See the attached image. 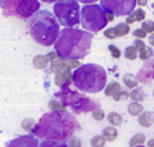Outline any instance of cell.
<instances>
[{
    "label": "cell",
    "mask_w": 154,
    "mask_h": 147,
    "mask_svg": "<svg viewBox=\"0 0 154 147\" xmlns=\"http://www.w3.org/2000/svg\"><path fill=\"white\" fill-rule=\"evenodd\" d=\"M100 5L114 16L122 17L128 16L134 10L136 7V0H100Z\"/></svg>",
    "instance_id": "8"
},
{
    "label": "cell",
    "mask_w": 154,
    "mask_h": 147,
    "mask_svg": "<svg viewBox=\"0 0 154 147\" xmlns=\"http://www.w3.org/2000/svg\"><path fill=\"white\" fill-rule=\"evenodd\" d=\"M139 124H140L141 127H150L153 125V123H154V115H153V113H149V111H143L140 115H139Z\"/></svg>",
    "instance_id": "14"
},
{
    "label": "cell",
    "mask_w": 154,
    "mask_h": 147,
    "mask_svg": "<svg viewBox=\"0 0 154 147\" xmlns=\"http://www.w3.org/2000/svg\"><path fill=\"white\" fill-rule=\"evenodd\" d=\"M134 47L137 50V53H140V51H143L144 49H145V44H144V41L140 40V39H136L134 41Z\"/></svg>",
    "instance_id": "35"
},
{
    "label": "cell",
    "mask_w": 154,
    "mask_h": 147,
    "mask_svg": "<svg viewBox=\"0 0 154 147\" xmlns=\"http://www.w3.org/2000/svg\"><path fill=\"white\" fill-rule=\"evenodd\" d=\"M132 34H134V36L136 37V39H140V40L141 39H145V37H146V32L144 31L143 28H140V30H135Z\"/></svg>",
    "instance_id": "37"
},
{
    "label": "cell",
    "mask_w": 154,
    "mask_h": 147,
    "mask_svg": "<svg viewBox=\"0 0 154 147\" xmlns=\"http://www.w3.org/2000/svg\"><path fill=\"white\" fill-rule=\"evenodd\" d=\"M54 16L63 27H75L81 22L80 5L77 0H58L54 3Z\"/></svg>",
    "instance_id": "7"
},
{
    "label": "cell",
    "mask_w": 154,
    "mask_h": 147,
    "mask_svg": "<svg viewBox=\"0 0 154 147\" xmlns=\"http://www.w3.org/2000/svg\"><path fill=\"white\" fill-rule=\"evenodd\" d=\"M40 1H42V3H46V4H53V3L58 1V0H40Z\"/></svg>",
    "instance_id": "42"
},
{
    "label": "cell",
    "mask_w": 154,
    "mask_h": 147,
    "mask_svg": "<svg viewBox=\"0 0 154 147\" xmlns=\"http://www.w3.org/2000/svg\"><path fill=\"white\" fill-rule=\"evenodd\" d=\"M118 90H121V86H119V83L118 82H110L108 83V86L105 87L104 90V93H105V96H113V95L118 91Z\"/></svg>",
    "instance_id": "24"
},
{
    "label": "cell",
    "mask_w": 154,
    "mask_h": 147,
    "mask_svg": "<svg viewBox=\"0 0 154 147\" xmlns=\"http://www.w3.org/2000/svg\"><path fill=\"white\" fill-rule=\"evenodd\" d=\"M128 114L130 115H132V116H139L140 114L144 111V107H143V105L141 104H139L137 101H134V102H131L128 105Z\"/></svg>",
    "instance_id": "18"
},
{
    "label": "cell",
    "mask_w": 154,
    "mask_h": 147,
    "mask_svg": "<svg viewBox=\"0 0 154 147\" xmlns=\"http://www.w3.org/2000/svg\"><path fill=\"white\" fill-rule=\"evenodd\" d=\"M91 115H93V118L95 120H98V122H102L104 119V116H105V114L104 111L102 110L100 107H95L93 111H91Z\"/></svg>",
    "instance_id": "29"
},
{
    "label": "cell",
    "mask_w": 154,
    "mask_h": 147,
    "mask_svg": "<svg viewBox=\"0 0 154 147\" xmlns=\"http://www.w3.org/2000/svg\"><path fill=\"white\" fill-rule=\"evenodd\" d=\"M102 136L104 137V140L105 141H108V142H113L116 138H117V136H118V132L117 129L113 127H105L104 129H103V133Z\"/></svg>",
    "instance_id": "16"
},
{
    "label": "cell",
    "mask_w": 154,
    "mask_h": 147,
    "mask_svg": "<svg viewBox=\"0 0 154 147\" xmlns=\"http://www.w3.org/2000/svg\"><path fill=\"white\" fill-rule=\"evenodd\" d=\"M141 28L146 34H153L154 32V22L153 21H143Z\"/></svg>",
    "instance_id": "31"
},
{
    "label": "cell",
    "mask_w": 154,
    "mask_h": 147,
    "mask_svg": "<svg viewBox=\"0 0 154 147\" xmlns=\"http://www.w3.org/2000/svg\"><path fill=\"white\" fill-rule=\"evenodd\" d=\"M137 79H136V77L135 75H132V74H130V73H127V74H125L123 75V84L126 86L127 88H135L137 86Z\"/></svg>",
    "instance_id": "21"
},
{
    "label": "cell",
    "mask_w": 154,
    "mask_h": 147,
    "mask_svg": "<svg viewBox=\"0 0 154 147\" xmlns=\"http://www.w3.org/2000/svg\"><path fill=\"white\" fill-rule=\"evenodd\" d=\"M148 146H154V140H152L150 142H148Z\"/></svg>",
    "instance_id": "43"
},
{
    "label": "cell",
    "mask_w": 154,
    "mask_h": 147,
    "mask_svg": "<svg viewBox=\"0 0 154 147\" xmlns=\"http://www.w3.org/2000/svg\"><path fill=\"white\" fill-rule=\"evenodd\" d=\"M36 123L33 122L32 119H25L22 123H21V127H22V129L23 131H27V132H32L33 129V127H35Z\"/></svg>",
    "instance_id": "28"
},
{
    "label": "cell",
    "mask_w": 154,
    "mask_h": 147,
    "mask_svg": "<svg viewBox=\"0 0 154 147\" xmlns=\"http://www.w3.org/2000/svg\"><path fill=\"white\" fill-rule=\"evenodd\" d=\"M71 83H73V73L71 72L69 68H64L55 73V84L62 87L69 86Z\"/></svg>",
    "instance_id": "11"
},
{
    "label": "cell",
    "mask_w": 154,
    "mask_h": 147,
    "mask_svg": "<svg viewBox=\"0 0 154 147\" xmlns=\"http://www.w3.org/2000/svg\"><path fill=\"white\" fill-rule=\"evenodd\" d=\"M28 32L36 44L51 46L59 36V23L57 17L48 10H37L28 18Z\"/></svg>",
    "instance_id": "3"
},
{
    "label": "cell",
    "mask_w": 154,
    "mask_h": 147,
    "mask_svg": "<svg viewBox=\"0 0 154 147\" xmlns=\"http://www.w3.org/2000/svg\"><path fill=\"white\" fill-rule=\"evenodd\" d=\"M108 122H109L112 125L118 127V125H121V124H122L123 118H122V115H119L118 113L112 111V113H109V114H108Z\"/></svg>",
    "instance_id": "22"
},
{
    "label": "cell",
    "mask_w": 154,
    "mask_h": 147,
    "mask_svg": "<svg viewBox=\"0 0 154 147\" xmlns=\"http://www.w3.org/2000/svg\"><path fill=\"white\" fill-rule=\"evenodd\" d=\"M108 50H109L110 55H112V58H114V59H119V56H121V51H119V49H118L117 46L109 45V46H108Z\"/></svg>",
    "instance_id": "33"
},
{
    "label": "cell",
    "mask_w": 154,
    "mask_h": 147,
    "mask_svg": "<svg viewBox=\"0 0 154 147\" xmlns=\"http://www.w3.org/2000/svg\"><path fill=\"white\" fill-rule=\"evenodd\" d=\"M80 128L73 114L64 111H50L44 114L32 133L37 138L46 141H67Z\"/></svg>",
    "instance_id": "1"
},
{
    "label": "cell",
    "mask_w": 154,
    "mask_h": 147,
    "mask_svg": "<svg viewBox=\"0 0 154 147\" xmlns=\"http://www.w3.org/2000/svg\"><path fill=\"white\" fill-rule=\"evenodd\" d=\"M104 36L107 37V39H109V40L117 39V36H116V32H114V27L113 28H107V30L104 31Z\"/></svg>",
    "instance_id": "36"
},
{
    "label": "cell",
    "mask_w": 154,
    "mask_h": 147,
    "mask_svg": "<svg viewBox=\"0 0 154 147\" xmlns=\"http://www.w3.org/2000/svg\"><path fill=\"white\" fill-rule=\"evenodd\" d=\"M114 32L117 37H125L130 34V27L127 23H118L117 26L114 27Z\"/></svg>",
    "instance_id": "19"
},
{
    "label": "cell",
    "mask_w": 154,
    "mask_h": 147,
    "mask_svg": "<svg viewBox=\"0 0 154 147\" xmlns=\"http://www.w3.org/2000/svg\"><path fill=\"white\" fill-rule=\"evenodd\" d=\"M48 63H49V60H48L45 55H36L32 60V65L36 69H45Z\"/></svg>",
    "instance_id": "17"
},
{
    "label": "cell",
    "mask_w": 154,
    "mask_h": 147,
    "mask_svg": "<svg viewBox=\"0 0 154 147\" xmlns=\"http://www.w3.org/2000/svg\"><path fill=\"white\" fill-rule=\"evenodd\" d=\"M137 82L143 84H149L153 81V60H145V64L143 65L140 72L136 75Z\"/></svg>",
    "instance_id": "10"
},
{
    "label": "cell",
    "mask_w": 154,
    "mask_h": 147,
    "mask_svg": "<svg viewBox=\"0 0 154 147\" xmlns=\"http://www.w3.org/2000/svg\"><path fill=\"white\" fill-rule=\"evenodd\" d=\"M67 145L68 146H81V142H80V140H77V138H72Z\"/></svg>",
    "instance_id": "38"
},
{
    "label": "cell",
    "mask_w": 154,
    "mask_h": 147,
    "mask_svg": "<svg viewBox=\"0 0 154 147\" xmlns=\"http://www.w3.org/2000/svg\"><path fill=\"white\" fill-rule=\"evenodd\" d=\"M55 97L59 98L66 105V107L68 106L73 110L75 114H82V113H89L93 111L95 107H100V102L95 101L93 98H90L85 95L73 91L71 90L69 86L62 87V90L58 93H55Z\"/></svg>",
    "instance_id": "5"
},
{
    "label": "cell",
    "mask_w": 154,
    "mask_h": 147,
    "mask_svg": "<svg viewBox=\"0 0 154 147\" xmlns=\"http://www.w3.org/2000/svg\"><path fill=\"white\" fill-rule=\"evenodd\" d=\"M107 10L98 4H85L81 9V26L85 31L98 34L108 25Z\"/></svg>",
    "instance_id": "6"
},
{
    "label": "cell",
    "mask_w": 154,
    "mask_h": 147,
    "mask_svg": "<svg viewBox=\"0 0 154 147\" xmlns=\"http://www.w3.org/2000/svg\"><path fill=\"white\" fill-rule=\"evenodd\" d=\"M153 96H154V92H153Z\"/></svg>",
    "instance_id": "47"
},
{
    "label": "cell",
    "mask_w": 154,
    "mask_h": 147,
    "mask_svg": "<svg viewBox=\"0 0 154 147\" xmlns=\"http://www.w3.org/2000/svg\"><path fill=\"white\" fill-rule=\"evenodd\" d=\"M19 140H21L22 142L14 140L13 142H11V143H8V146H37L36 138H33V137H31V136L19 137Z\"/></svg>",
    "instance_id": "15"
},
{
    "label": "cell",
    "mask_w": 154,
    "mask_h": 147,
    "mask_svg": "<svg viewBox=\"0 0 154 147\" xmlns=\"http://www.w3.org/2000/svg\"><path fill=\"white\" fill-rule=\"evenodd\" d=\"M145 143V134L144 133H137L135 134L131 140H130L128 145L130 146H139V145H144Z\"/></svg>",
    "instance_id": "25"
},
{
    "label": "cell",
    "mask_w": 154,
    "mask_h": 147,
    "mask_svg": "<svg viewBox=\"0 0 154 147\" xmlns=\"http://www.w3.org/2000/svg\"><path fill=\"white\" fill-rule=\"evenodd\" d=\"M93 34L79 28H64L54 44V49L62 59H84L90 53Z\"/></svg>",
    "instance_id": "2"
},
{
    "label": "cell",
    "mask_w": 154,
    "mask_h": 147,
    "mask_svg": "<svg viewBox=\"0 0 154 147\" xmlns=\"http://www.w3.org/2000/svg\"><path fill=\"white\" fill-rule=\"evenodd\" d=\"M105 141L104 140V137L103 136H95L93 137V140H91V146H94V147H103L105 145Z\"/></svg>",
    "instance_id": "30"
},
{
    "label": "cell",
    "mask_w": 154,
    "mask_h": 147,
    "mask_svg": "<svg viewBox=\"0 0 154 147\" xmlns=\"http://www.w3.org/2000/svg\"><path fill=\"white\" fill-rule=\"evenodd\" d=\"M19 0H5L3 5V16L4 17H13L17 13Z\"/></svg>",
    "instance_id": "12"
},
{
    "label": "cell",
    "mask_w": 154,
    "mask_h": 147,
    "mask_svg": "<svg viewBox=\"0 0 154 147\" xmlns=\"http://www.w3.org/2000/svg\"><path fill=\"white\" fill-rule=\"evenodd\" d=\"M152 7H153V12H154V3H153V5H152Z\"/></svg>",
    "instance_id": "46"
},
{
    "label": "cell",
    "mask_w": 154,
    "mask_h": 147,
    "mask_svg": "<svg viewBox=\"0 0 154 147\" xmlns=\"http://www.w3.org/2000/svg\"><path fill=\"white\" fill-rule=\"evenodd\" d=\"M48 106H49L50 111H64L66 110V105L60 100H50Z\"/></svg>",
    "instance_id": "23"
},
{
    "label": "cell",
    "mask_w": 154,
    "mask_h": 147,
    "mask_svg": "<svg viewBox=\"0 0 154 147\" xmlns=\"http://www.w3.org/2000/svg\"><path fill=\"white\" fill-rule=\"evenodd\" d=\"M38 8H40L38 0H19L16 16L26 21L38 10Z\"/></svg>",
    "instance_id": "9"
},
{
    "label": "cell",
    "mask_w": 154,
    "mask_h": 147,
    "mask_svg": "<svg viewBox=\"0 0 154 147\" xmlns=\"http://www.w3.org/2000/svg\"><path fill=\"white\" fill-rule=\"evenodd\" d=\"M136 4H139V5H141V7H145L148 4V0H136Z\"/></svg>",
    "instance_id": "40"
},
{
    "label": "cell",
    "mask_w": 154,
    "mask_h": 147,
    "mask_svg": "<svg viewBox=\"0 0 154 147\" xmlns=\"http://www.w3.org/2000/svg\"><path fill=\"white\" fill-rule=\"evenodd\" d=\"M130 97H131V100H132V101L141 102V101L145 100V93H144L143 88L135 87V88H132V91L130 92Z\"/></svg>",
    "instance_id": "20"
},
{
    "label": "cell",
    "mask_w": 154,
    "mask_h": 147,
    "mask_svg": "<svg viewBox=\"0 0 154 147\" xmlns=\"http://www.w3.org/2000/svg\"><path fill=\"white\" fill-rule=\"evenodd\" d=\"M4 1H5V0H0V7L4 5Z\"/></svg>",
    "instance_id": "44"
},
{
    "label": "cell",
    "mask_w": 154,
    "mask_h": 147,
    "mask_svg": "<svg viewBox=\"0 0 154 147\" xmlns=\"http://www.w3.org/2000/svg\"><path fill=\"white\" fill-rule=\"evenodd\" d=\"M149 45H150V46H154V34H152L150 36H149Z\"/></svg>",
    "instance_id": "41"
},
{
    "label": "cell",
    "mask_w": 154,
    "mask_h": 147,
    "mask_svg": "<svg viewBox=\"0 0 154 147\" xmlns=\"http://www.w3.org/2000/svg\"><path fill=\"white\" fill-rule=\"evenodd\" d=\"M144 19H145V12H144L143 9H134V10L127 16L126 23L130 26L135 22H143Z\"/></svg>",
    "instance_id": "13"
},
{
    "label": "cell",
    "mask_w": 154,
    "mask_h": 147,
    "mask_svg": "<svg viewBox=\"0 0 154 147\" xmlns=\"http://www.w3.org/2000/svg\"><path fill=\"white\" fill-rule=\"evenodd\" d=\"M73 84L81 92L98 93L105 88L107 73L98 64L80 65L73 72Z\"/></svg>",
    "instance_id": "4"
},
{
    "label": "cell",
    "mask_w": 154,
    "mask_h": 147,
    "mask_svg": "<svg viewBox=\"0 0 154 147\" xmlns=\"http://www.w3.org/2000/svg\"><path fill=\"white\" fill-rule=\"evenodd\" d=\"M154 56V51H153V49H149V47H145L143 51H140L139 53V58H140L141 60H149V59H152Z\"/></svg>",
    "instance_id": "27"
},
{
    "label": "cell",
    "mask_w": 154,
    "mask_h": 147,
    "mask_svg": "<svg viewBox=\"0 0 154 147\" xmlns=\"http://www.w3.org/2000/svg\"><path fill=\"white\" fill-rule=\"evenodd\" d=\"M130 96V93H128V91H126V90H118V91L117 92H116L114 95H113V98H114V100L116 101H121L122 100V97H128Z\"/></svg>",
    "instance_id": "32"
},
{
    "label": "cell",
    "mask_w": 154,
    "mask_h": 147,
    "mask_svg": "<svg viewBox=\"0 0 154 147\" xmlns=\"http://www.w3.org/2000/svg\"><path fill=\"white\" fill-rule=\"evenodd\" d=\"M79 3H82V4H94L96 3L98 0H77Z\"/></svg>",
    "instance_id": "39"
},
{
    "label": "cell",
    "mask_w": 154,
    "mask_h": 147,
    "mask_svg": "<svg viewBox=\"0 0 154 147\" xmlns=\"http://www.w3.org/2000/svg\"><path fill=\"white\" fill-rule=\"evenodd\" d=\"M125 58L128 59V60H135L137 59V50L132 46H128L125 49Z\"/></svg>",
    "instance_id": "26"
},
{
    "label": "cell",
    "mask_w": 154,
    "mask_h": 147,
    "mask_svg": "<svg viewBox=\"0 0 154 147\" xmlns=\"http://www.w3.org/2000/svg\"><path fill=\"white\" fill-rule=\"evenodd\" d=\"M153 81H154V60H153Z\"/></svg>",
    "instance_id": "45"
},
{
    "label": "cell",
    "mask_w": 154,
    "mask_h": 147,
    "mask_svg": "<svg viewBox=\"0 0 154 147\" xmlns=\"http://www.w3.org/2000/svg\"><path fill=\"white\" fill-rule=\"evenodd\" d=\"M46 58H48V60H49V61H51V63H54V61H58V60L62 59L57 51H50V53H48Z\"/></svg>",
    "instance_id": "34"
}]
</instances>
